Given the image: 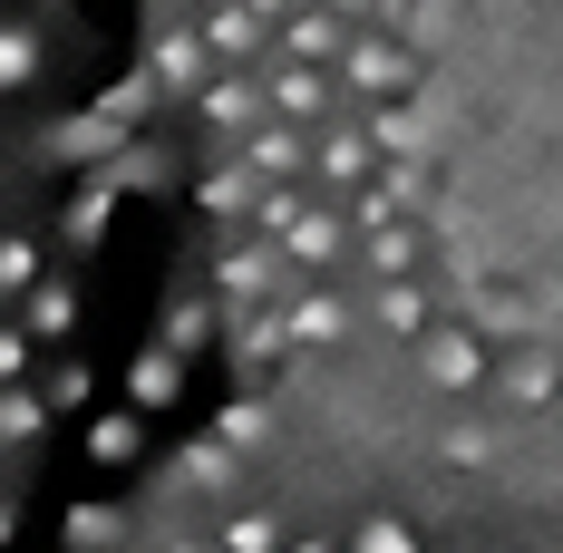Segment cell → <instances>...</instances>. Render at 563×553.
<instances>
[{
	"label": "cell",
	"mask_w": 563,
	"mask_h": 553,
	"mask_svg": "<svg viewBox=\"0 0 563 553\" xmlns=\"http://www.w3.org/2000/svg\"><path fill=\"white\" fill-rule=\"evenodd\" d=\"M224 311L243 321V311H263V301H282V253L273 243H243V253H224Z\"/></svg>",
	"instance_id": "cell-6"
},
{
	"label": "cell",
	"mask_w": 563,
	"mask_h": 553,
	"mask_svg": "<svg viewBox=\"0 0 563 553\" xmlns=\"http://www.w3.org/2000/svg\"><path fill=\"white\" fill-rule=\"evenodd\" d=\"M146 78H156V88H185V98H195V88H205L214 68H205V49H195V30H166V40L146 49Z\"/></svg>",
	"instance_id": "cell-13"
},
{
	"label": "cell",
	"mask_w": 563,
	"mask_h": 553,
	"mask_svg": "<svg viewBox=\"0 0 563 553\" xmlns=\"http://www.w3.org/2000/svg\"><path fill=\"white\" fill-rule=\"evenodd\" d=\"M369 20H379V30H389V20H408V0H369Z\"/></svg>",
	"instance_id": "cell-38"
},
{
	"label": "cell",
	"mask_w": 563,
	"mask_h": 553,
	"mask_svg": "<svg viewBox=\"0 0 563 553\" xmlns=\"http://www.w3.org/2000/svg\"><path fill=\"white\" fill-rule=\"evenodd\" d=\"M321 108H331V78L321 68H291V58H263V117H282V126H321Z\"/></svg>",
	"instance_id": "cell-3"
},
{
	"label": "cell",
	"mask_w": 563,
	"mask_h": 553,
	"mask_svg": "<svg viewBox=\"0 0 563 553\" xmlns=\"http://www.w3.org/2000/svg\"><path fill=\"white\" fill-rule=\"evenodd\" d=\"M40 146H49V156H68V166H98V156H117V146H126V126H117V117H58Z\"/></svg>",
	"instance_id": "cell-10"
},
{
	"label": "cell",
	"mask_w": 563,
	"mask_h": 553,
	"mask_svg": "<svg viewBox=\"0 0 563 553\" xmlns=\"http://www.w3.org/2000/svg\"><path fill=\"white\" fill-rule=\"evenodd\" d=\"M88 456H98V466H126V456H136V408L98 418V428H88Z\"/></svg>",
	"instance_id": "cell-27"
},
{
	"label": "cell",
	"mask_w": 563,
	"mask_h": 553,
	"mask_svg": "<svg viewBox=\"0 0 563 553\" xmlns=\"http://www.w3.org/2000/svg\"><path fill=\"white\" fill-rule=\"evenodd\" d=\"M78 331V291L68 281H30V321H20V340H68Z\"/></svg>",
	"instance_id": "cell-18"
},
{
	"label": "cell",
	"mask_w": 563,
	"mask_h": 553,
	"mask_svg": "<svg viewBox=\"0 0 563 553\" xmlns=\"http://www.w3.org/2000/svg\"><path fill=\"white\" fill-rule=\"evenodd\" d=\"M166 553H195V544H166Z\"/></svg>",
	"instance_id": "cell-42"
},
{
	"label": "cell",
	"mask_w": 563,
	"mask_h": 553,
	"mask_svg": "<svg viewBox=\"0 0 563 553\" xmlns=\"http://www.w3.org/2000/svg\"><path fill=\"white\" fill-rule=\"evenodd\" d=\"M30 281H40V253L20 233H0V291H30Z\"/></svg>",
	"instance_id": "cell-31"
},
{
	"label": "cell",
	"mask_w": 563,
	"mask_h": 553,
	"mask_svg": "<svg viewBox=\"0 0 563 553\" xmlns=\"http://www.w3.org/2000/svg\"><path fill=\"white\" fill-rule=\"evenodd\" d=\"M146 10H156V0H146Z\"/></svg>",
	"instance_id": "cell-43"
},
{
	"label": "cell",
	"mask_w": 563,
	"mask_h": 553,
	"mask_svg": "<svg viewBox=\"0 0 563 553\" xmlns=\"http://www.w3.org/2000/svg\"><path fill=\"white\" fill-rule=\"evenodd\" d=\"M340 243H350V223H340V214H301L291 233H282V263H331Z\"/></svg>",
	"instance_id": "cell-19"
},
{
	"label": "cell",
	"mask_w": 563,
	"mask_h": 553,
	"mask_svg": "<svg viewBox=\"0 0 563 553\" xmlns=\"http://www.w3.org/2000/svg\"><path fill=\"white\" fill-rule=\"evenodd\" d=\"M20 379H30V340L0 331V388H20Z\"/></svg>",
	"instance_id": "cell-35"
},
{
	"label": "cell",
	"mask_w": 563,
	"mask_h": 553,
	"mask_svg": "<svg viewBox=\"0 0 563 553\" xmlns=\"http://www.w3.org/2000/svg\"><path fill=\"white\" fill-rule=\"evenodd\" d=\"M340 331H350V311H340L331 291H291V301H282V340L321 350V340H340Z\"/></svg>",
	"instance_id": "cell-12"
},
{
	"label": "cell",
	"mask_w": 563,
	"mask_h": 553,
	"mask_svg": "<svg viewBox=\"0 0 563 553\" xmlns=\"http://www.w3.org/2000/svg\"><path fill=\"white\" fill-rule=\"evenodd\" d=\"M108 214H117V185H78V204H68V243L98 253V243H108Z\"/></svg>",
	"instance_id": "cell-21"
},
{
	"label": "cell",
	"mask_w": 563,
	"mask_h": 553,
	"mask_svg": "<svg viewBox=\"0 0 563 553\" xmlns=\"http://www.w3.org/2000/svg\"><path fill=\"white\" fill-rule=\"evenodd\" d=\"M321 175H331V185H369V175H379V156H369V136H360V126H340V136H321Z\"/></svg>",
	"instance_id": "cell-20"
},
{
	"label": "cell",
	"mask_w": 563,
	"mask_h": 553,
	"mask_svg": "<svg viewBox=\"0 0 563 553\" xmlns=\"http://www.w3.org/2000/svg\"><path fill=\"white\" fill-rule=\"evenodd\" d=\"M205 331H214V311H205V301H175V321H166V350L185 360V350H195Z\"/></svg>",
	"instance_id": "cell-33"
},
{
	"label": "cell",
	"mask_w": 563,
	"mask_h": 553,
	"mask_svg": "<svg viewBox=\"0 0 563 553\" xmlns=\"http://www.w3.org/2000/svg\"><path fill=\"white\" fill-rule=\"evenodd\" d=\"M311 10H331V20H360V10H369V0H311Z\"/></svg>",
	"instance_id": "cell-39"
},
{
	"label": "cell",
	"mask_w": 563,
	"mask_h": 553,
	"mask_svg": "<svg viewBox=\"0 0 563 553\" xmlns=\"http://www.w3.org/2000/svg\"><path fill=\"white\" fill-rule=\"evenodd\" d=\"M10 534H20V505H10V496H0V544H10Z\"/></svg>",
	"instance_id": "cell-40"
},
{
	"label": "cell",
	"mask_w": 563,
	"mask_h": 553,
	"mask_svg": "<svg viewBox=\"0 0 563 553\" xmlns=\"http://www.w3.org/2000/svg\"><path fill=\"white\" fill-rule=\"evenodd\" d=\"M49 408H88V369H58V379H49Z\"/></svg>",
	"instance_id": "cell-36"
},
{
	"label": "cell",
	"mask_w": 563,
	"mask_h": 553,
	"mask_svg": "<svg viewBox=\"0 0 563 553\" xmlns=\"http://www.w3.org/2000/svg\"><path fill=\"white\" fill-rule=\"evenodd\" d=\"M233 10H253V20H291L301 0H233Z\"/></svg>",
	"instance_id": "cell-37"
},
{
	"label": "cell",
	"mask_w": 563,
	"mask_h": 553,
	"mask_svg": "<svg viewBox=\"0 0 563 553\" xmlns=\"http://www.w3.org/2000/svg\"><path fill=\"white\" fill-rule=\"evenodd\" d=\"M301 214H311V204H301L291 185H263V204H253V223H263L273 243H282V233H291V223H301Z\"/></svg>",
	"instance_id": "cell-29"
},
{
	"label": "cell",
	"mask_w": 563,
	"mask_h": 553,
	"mask_svg": "<svg viewBox=\"0 0 563 553\" xmlns=\"http://www.w3.org/2000/svg\"><path fill=\"white\" fill-rule=\"evenodd\" d=\"M282 553H331V544H321V534H301V544H282Z\"/></svg>",
	"instance_id": "cell-41"
},
{
	"label": "cell",
	"mask_w": 563,
	"mask_h": 553,
	"mask_svg": "<svg viewBox=\"0 0 563 553\" xmlns=\"http://www.w3.org/2000/svg\"><path fill=\"white\" fill-rule=\"evenodd\" d=\"M195 49H205V68H263V58H273V30H263L253 10L214 0V10H205V30H195Z\"/></svg>",
	"instance_id": "cell-2"
},
{
	"label": "cell",
	"mask_w": 563,
	"mask_h": 553,
	"mask_svg": "<svg viewBox=\"0 0 563 553\" xmlns=\"http://www.w3.org/2000/svg\"><path fill=\"white\" fill-rule=\"evenodd\" d=\"M282 360V301H263V311H243V340H233V379H263Z\"/></svg>",
	"instance_id": "cell-16"
},
{
	"label": "cell",
	"mask_w": 563,
	"mask_h": 553,
	"mask_svg": "<svg viewBox=\"0 0 563 553\" xmlns=\"http://www.w3.org/2000/svg\"><path fill=\"white\" fill-rule=\"evenodd\" d=\"M340 49H350V40H340L331 10H311V0H301V10L282 20V58H291V68H301V58H340Z\"/></svg>",
	"instance_id": "cell-14"
},
{
	"label": "cell",
	"mask_w": 563,
	"mask_h": 553,
	"mask_svg": "<svg viewBox=\"0 0 563 553\" xmlns=\"http://www.w3.org/2000/svg\"><path fill=\"white\" fill-rule=\"evenodd\" d=\"M263 428H273V418H263V398H233L224 428H214V446H233V456H243V446H263Z\"/></svg>",
	"instance_id": "cell-28"
},
{
	"label": "cell",
	"mask_w": 563,
	"mask_h": 553,
	"mask_svg": "<svg viewBox=\"0 0 563 553\" xmlns=\"http://www.w3.org/2000/svg\"><path fill=\"white\" fill-rule=\"evenodd\" d=\"M360 136H369L379 166H418V156H428V117H418V108H379Z\"/></svg>",
	"instance_id": "cell-11"
},
{
	"label": "cell",
	"mask_w": 563,
	"mask_h": 553,
	"mask_svg": "<svg viewBox=\"0 0 563 553\" xmlns=\"http://www.w3.org/2000/svg\"><path fill=\"white\" fill-rule=\"evenodd\" d=\"M408 263H418V233H408V223H379V233H369V273L408 281Z\"/></svg>",
	"instance_id": "cell-22"
},
{
	"label": "cell",
	"mask_w": 563,
	"mask_h": 553,
	"mask_svg": "<svg viewBox=\"0 0 563 553\" xmlns=\"http://www.w3.org/2000/svg\"><path fill=\"white\" fill-rule=\"evenodd\" d=\"M369 321L389 340H428V291H418V281H379V291H369Z\"/></svg>",
	"instance_id": "cell-15"
},
{
	"label": "cell",
	"mask_w": 563,
	"mask_h": 553,
	"mask_svg": "<svg viewBox=\"0 0 563 553\" xmlns=\"http://www.w3.org/2000/svg\"><path fill=\"white\" fill-rule=\"evenodd\" d=\"M350 553H418V534H408L398 515H369V524L350 534Z\"/></svg>",
	"instance_id": "cell-30"
},
{
	"label": "cell",
	"mask_w": 563,
	"mask_h": 553,
	"mask_svg": "<svg viewBox=\"0 0 563 553\" xmlns=\"http://www.w3.org/2000/svg\"><path fill=\"white\" fill-rule=\"evenodd\" d=\"M117 544V505H68V553H108Z\"/></svg>",
	"instance_id": "cell-26"
},
{
	"label": "cell",
	"mask_w": 563,
	"mask_h": 553,
	"mask_svg": "<svg viewBox=\"0 0 563 553\" xmlns=\"http://www.w3.org/2000/svg\"><path fill=\"white\" fill-rule=\"evenodd\" d=\"M243 166H253V185H301L311 136H301V126H282V117H263V126L243 136Z\"/></svg>",
	"instance_id": "cell-7"
},
{
	"label": "cell",
	"mask_w": 563,
	"mask_h": 553,
	"mask_svg": "<svg viewBox=\"0 0 563 553\" xmlns=\"http://www.w3.org/2000/svg\"><path fill=\"white\" fill-rule=\"evenodd\" d=\"M40 428H49V398H30V388H0V438L30 446Z\"/></svg>",
	"instance_id": "cell-23"
},
{
	"label": "cell",
	"mask_w": 563,
	"mask_h": 553,
	"mask_svg": "<svg viewBox=\"0 0 563 553\" xmlns=\"http://www.w3.org/2000/svg\"><path fill=\"white\" fill-rule=\"evenodd\" d=\"M340 78H350V88H369V98H398V88H418V58L379 30V40H350V49H340Z\"/></svg>",
	"instance_id": "cell-5"
},
{
	"label": "cell",
	"mask_w": 563,
	"mask_h": 553,
	"mask_svg": "<svg viewBox=\"0 0 563 553\" xmlns=\"http://www.w3.org/2000/svg\"><path fill=\"white\" fill-rule=\"evenodd\" d=\"M224 553H282V515H263V505H243L224 524Z\"/></svg>",
	"instance_id": "cell-24"
},
{
	"label": "cell",
	"mask_w": 563,
	"mask_h": 553,
	"mask_svg": "<svg viewBox=\"0 0 563 553\" xmlns=\"http://www.w3.org/2000/svg\"><path fill=\"white\" fill-rule=\"evenodd\" d=\"M195 117L224 126V146H233V136H253V126H263V88H253V68H214V78L195 88Z\"/></svg>",
	"instance_id": "cell-4"
},
{
	"label": "cell",
	"mask_w": 563,
	"mask_h": 553,
	"mask_svg": "<svg viewBox=\"0 0 563 553\" xmlns=\"http://www.w3.org/2000/svg\"><path fill=\"white\" fill-rule=\"evenodd\" d=\"M195 195H205V214H214V223H243L253 204H263V185H253V166H243V156H233V166H214Z\"/></svg>",
	"instance_id": "cell-17"
},
{
	"label": "cell",
	"mask_w": 563,
	"mask_h": 553,
	"mask_svg": "<svg viewBox=\"0 0 563 553\" xmlns=\"http://www.w3.org/2000/svg\"><path fill=\"white\" fill-rule=\"evenodd\" d=\"M438 446H448L456 466H486V456H496V438H486V428H466V418H456V428H448Z\"/></svg>",
	"instance_id": "cell-34"
},
{
	"label": "cell",
	"mask_w": 563,
	"mask_h": 553,
	"mask_svg": "<svg viewBox=\"0 0 563 553\" xmlns=\"http://www.w3.org/2000/svg\"><path fill=\"white\" fill-rule=\"evenodd\" d=\"M418 369H428V388H448V398H466V388H486V379H496L486 340H476V331H456V321L418 340Z\"/></svg>",
	"instance_id": "cell-1"
},
{
	"label": "cell",
	"mask_w": 563,
	"mask_h": 553,
	"mask_svg": "<svg viewBox=\"0 0 563 553\" xmlns=\"http://www.w3.org/2000/svg\"><path fill=\"white\" fill-rule=\"evenodd\" d=\"M175 398H185V360H175L166 340H146V350L126 360V408L156 418V408H175Z\"/></svg>",
	"instance_id": "cell-8"
},
{
	"label": "cell",
	"mask_w": 563,
	"mask_h": 553,
	"mask_svg": "<svg viewBox=\"0 0 563 553\" xmlns=\"http://www.w3.org/2000/svg\"><path fill=\"white\" fill-rule=\"evenodd\" d=\"M185 476H195V486H233V446H185Z\"/></svg>",
	"instance_id": "cell-32"
},
{
	"label": "cell",
	"mask_w": 563,
	"mask_h": 553,
	"mask_svg": "<svg viewBox=\"0 0 563 553\" xmlns=\"http://www.w3.org/2000/svg\"><path fill=\"white\" fill-rule=\"evenodd\" d=\"M40 78V30H0V98Z\"/></svg>",
	"instance_id": "cell-25"
},
{
	"label": "cell",
	"mask_w": 563,
	"mask_h": 553,
	"mask_svg": "<svg viewBox=\"0 0 563 553\" xmlns=\"http://www.w3.org/2000/svg\"><path fill=\"white\" fill-rule=\"evenodd\" d=\"M496 388H506L515 408H554V398H563V350H554V340H534V350H515L506 369H496Z\"/></svg>",
	"instance_id": "cell-9"
}]
</instances>
